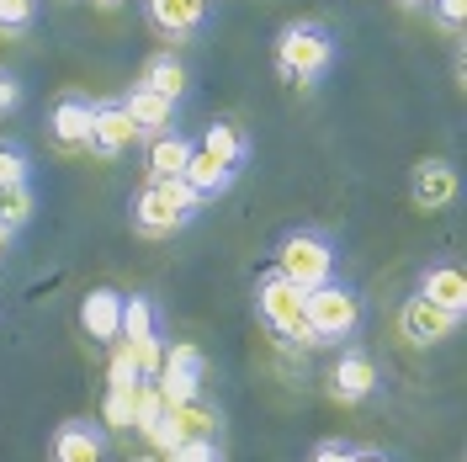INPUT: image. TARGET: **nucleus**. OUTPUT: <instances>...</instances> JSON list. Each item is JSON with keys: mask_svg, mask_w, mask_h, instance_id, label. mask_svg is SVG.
Wrapping results in <instances>:
<instances>
[{"mask_svg": "<svg viewBox=\"0 0 467 462\" xmlns=\"http://www.w3.org/2000/svg\"><path fill=\"white\" fill-rule=\"evenodd\" d=\"M335 58H340V37L319 16H297V22H287V27L271 37V69L292 90L324 86V75L335 69Z\"/></svg>", "mask_w": 467, "mask_h": 462, "instance_id": "nucleus-1", "label": "nucleus"}, {"mask_svg": "<svg viewBox=\"0 0 467 462\" xmlns=\"http://www.w3.org/2000/svg\"><path fill=\"white\" fill-rule=\"evenodd\" d=\"M58 5H80V0H58Z\"/></svg>", "mask_w": 467, "mask_h": 462, "instance_id": "nucleus-33", "label": "nucleus"}, {"mask_svg": "<svg viewBox=\"0 0 467 462\" xmlns=\"http://www.w3.org/2000/svg\"><path fill=\"white\" fill-rule=\"evenodd\" d=\"M350 462H399V457H393V452H382V446H356Z\"/></svg>", "mask_w": 467, "mask_h": 462, "instance_id": "nucleus-28", "label": "nucleus"}, {"mask_svg": "<svg viewBox=\"0 0 467 462\" xmlns=\"http://www.w3.org/2000/svg\"><path fill=\"white\" fill-rule=\"evenodd\" d=\"M144 22L165 43H192L213 22V0H144Z\"/></svg>", "mask_w": 467, "mask_h": 462, "instance_id": "nucleus-10", "label": "nucleus"}, {"mask_svg": "<svg viewBox=\"0 0 467 462\" xmlns=\"http://www.w3.org/2000/svg\"><path fill=\"white\" fill-rule=\"evenodd\" d=\"M350 441H340V436H324V441H314V452H308V462H350Z\"/></svg>", "mask_w": 467, "mask_h": 462, "instance_id": "nucleus-27", "label": "nucleus"}, {"mask_svg": "<svg viewBox=\"0 0 467 462\" xmlns=\"http://www.w3.org/2000/svg\"><path fill=\"white\" fill-rule=\"evenodd\" d=\"M80 330H86V341L96 346H117V330H122V288H90L80 298Z\"/></svg>", "mask_w": 467, "mask_h": 462, "instance_id": "nucleus-16", "label": "nucleus"}, {"mask_svg": "<svg viewBox=\"0 0 467 462\" xmlns=\"http://www.w3.org/2000/svg\"><path fill=\"white\" fill-rule=\"evenodd\" d=\"M117 101H122L128 122L139 128V139H154V133H165V128H181V117H175V107H181V101H165L160 90L139 86V80H133V86L122 90Z\"/></svg>", "mask_w": 467, "mask_h": 462, "instance_id": "nucleus-14", "label": "nucleus"}, {"mask_svg": "<svg viewBox=\"0 0 467 462\" xmlns=\"http://www.w3.org/2000/svg\"><path fill=\"white\" fill-rule=\"evenodd\" d=\"M393 324H399V341H404V346H414V351H431V346L451 341V335L462 330V319L446 314V309H436V303H425L420 292L399 303V319H393Z\"/></svg>", "mask_w": 467, "mask_h": 462, "instance_id": "nucleus-8", "label": "nucleus"}, {"mask_svg": "<svg viewBox=\"0 0 467 462\" xmlns=\"http://www.w3.org/2000/svg\"><path fill=\"white\" fill-rule=\"evenodd\" d=\"M112 446V431L90 415H69L54 436H48V462H101Z\"/></svg>", "mask_w": 467, "mask_h": 462, "instance_id": "nucleus-11", "label": "nucleus"}, {"mask_svg": "<svg viewBox=\"0 0 467 462\" xmlns=\"http://www.w3.org/2000/svg\"><path fill=\"white\" fill-rule=\"evenodd\" d=\"M11 181H32V149L16 133H0V186Z\"/></svg>", "mask_w": 467, "mask_h": 462, "instance_id": "nucleus-23", "label": "nucleus"}, {"mask_svg": "<svg viewBox=\"0 0 467 462\" xmlns=\"http://www.w3.org/2000/svg\"><path fill=\"white\" fill-rule=\"evenodd\" d=\"M303 314H308V335H314V346H346L361 335V292L340 282V277H329L319 288L303 292Z\"/></svg>", "mask_w": 467, "mask_h": 462, "instance_id": "nucleus-4", "label": "nucleus"}, {"mask_svg": "<svg viewBox=\"0 0 467 462\" xmlns=\"http://www.w3.org/2000/svg\"><path fill=\"white\" fill-rule=\"evenodd\" d=\"M128 462H160V457H154V452H139V457H128Z\"/></svg>", "mask_w": 467, "mask_h": 462, "instance_id": "nucleus-32", "label": "nucleus"}, {"mask_svg": "<svg viewBox=\"0 0 467 462\" xmlns=\"http://www.w3.org/2000/svg\"><path fill=\"white\" fill-rule=\"evenodd\" d=\"M276 271L287 277L292 288H319L329 277H340V245L335 234L319 229V224H297L276 239Z\"/></svg>", "mask_w": 467, "mask_h": 462, "instance_id": "nucleus-3", "label": "nucleus"}, {"mask_svg": "<svg viewBox=\"0 0 467 462\" xmlns=\"http://www.w3.org/2000/svg\"><path fill=\"white\" fill-rule=\"evenodd\" d=\"M181 181H186V186H192V192H197L202 203H218L223 192H234V181H239V175H234L229 165H223V160H213L207 149H192V160H186Z\"/></svg>", "mask_w": 467, "mask_h": 462, "instance_id": "nucleus-20", "label": "nucleus"}, {"mask_svg": "<svg viewBox=\"0 0 467 462\" xmlns=\"http://www.w3.org/2000/svg\"><path fill=\"white\" fill-rule=\"evenodd\" d=\"M11 245H16V229H11V224H0V260L11 256Z\"/></svg>", "mask_w": 467, "mask_h": 462, "instance_id": "nucleus-29", "label": "nucleus"}, {"mask_svg": "<svg viewBox=\"0 0 467 462\" xmlns=\"http://www.w3.org/2000/svg\"><path fill=\"white\" fill-rule=\"evenodd\" d=\"M32 213H37V186H32V181L0 186V224H11V229L22 234L32 224Z\"/></svg>", "mask_w": 467, "mask_h": 462, "instance_id": "nucleus-21", "label": "nucleus"}, {"mask_svg": "<svg viewBox=\"0 0 467 462\" xmlns=\"http://www.w3.org/2000/svg\"><path fill=\"white\" fill-rule=\"evenodd\" d=\"M133 144H139V128L128 122L122 101H117V96H96V107H90V139H86V149L96 154V160H122Z\"/></svg>", "mask_w": 467, "mask_h": 462, "instance_id": "nucleus-12", "label": "nucleus"}, {"mask_svg": "<svg viewBox=\"0 0 467 462\" xmlns=\"http://www.w3.org/2000/svg\"><path fill=\"white\" fill-rule=\"evenodd\" d=\"M22 101H27V86H22V75L0 64V122H5V117H16V112H22Z\"/></svg>", "mask_w": 467, "mask_h": 462, "instance_id": "nucleus-25", "label": "nucleus"}, {"mask_svg": "<svg viewBox=\"0 0 467 462\" xmlns=\"http://www.w3.org/2000/svg\"><path fill=\"white\" fill-rule=\"evenodd\" d=\"M431 16H436V27L446 32V37H457L467 22V0H431Z\"/></svg>", "mask_w": 467, "mask_h": 462, "instance_id": "nucleus-26", "label": "nucleus"}, {"mask_svg": "<svg viewBox=\"0 0 467 462\" xmlns=\"http://www.w3.org/2000/svg\"><path fill=\"white\" fill-rule=\"evenodd\" d=\"M202 207H207L202 197L175 175V181H144L128 218H133V234H144V239H171V234L192 229L202 218Z\"/></svg>", "mask_w": 467, "mask_h": 462, "instance_id": "nucleus-2", "label": "nucleus"}, {"mask_svg": "<svg viewBox=\"0 0 467 462\" xmlns=\"http://www.w3.org/2000/svg\"><path fill=\"white\" fill-rule=\"evenodd\" d=\"M197 149H207L213 160H223L234 175H244V165L255 160V144H250V133L234 122V117H218L213 128H202V139H197Z\"/></svg>", "mask_w": 467, "mask_h": 462, "instance_id": "nucleus-18", "label": "nucleus"}, {"mask_svg": "<svg viewBox=\"0 0 467 462\" xmlns=\"http://www.w3.org/2000/svg\"><path fill=\"white\" fill-rule=\"evenodd\" d=\"M154 394L165 404H192L207 394V351L197 341H171L154 373Z\"/></svg>", "mask_w": 467, "mask_h": 462, "instance_id": "nucleus-7", "label": "nucleus"}, {"mask_svg": "<svg viewBox=\"0 0 467 462\" xmlns=\"http://www.w3.org/2000/svg\"><path fill=\"white\" fill-rule=\"evenodd\" d=\"M90 107H96V96H86V90H58L54 107H48V139H54V149H64V154L86 149Z\"/></svg>", "mask_w": 467, "mask_h": 462, "instance_id": "nucleus-13", "label": "nucleus"}, {"mask_svg": "<svg viewBox=\"0 0 467 462\" xmlns=\"http://www.w3.org/2000/svg\"><path fill=\"white\" fill-rule=\"evenodd\" d=\"M101 11H122V5H133V0H96Z\"/></svg>", "mask_w": 467, "mask_h": 462, "instance_id": "nucleus-31", "label": "nucleus"}, {"mask_svg": "<svg viewBox=\"0 0 467 462\" xmlns=\"http://www.w3.org/2000/svg\"><path fill=\"white\" fill-rule=\"evenodd\" d=\"M139 86L160 90L165 101H181L186 90H192V69H186V58L175 54V48H154L144 58V69H139Z\"/></svg>", "mask_w": 467, "mask_h": 462, "instance_id": "nucleus-19", "label": "nucleus"}, {"mask_svg": "<svg viewBox=\"0 0 467 462\" xmlns=\"http://www.w3.org/2000/svg\"><path fill=\"white\" fill-rule=\"evenodd\" d=\"M192 149H197V139H192L186 128H165V133L144 139V171H149V181H175V175L186 171Z\"/></svg>", "mask_w": 467, "mask_h": 462, "instance_id": "nucleus-17", "label": "nucleus"}, {"mask_svg": "<svg viewBox=\"0 0 467 462\" xmlns=\"http://www.w3.org/2000/svg\"><path fill=\"white\" fill-rule=\"evenodd\" d=\"M160 462H223V446L218 436H192V441H175Z\"/></svg>", "mask_w": 467, "mask_h": 462, "instance_id": "nucleus-24", "label": "nucleus"}, {"mask_svg": "<svg viewBox=\"0 0 467 462\" xmlns=\"http://www.w3.org/2000/svg\"><path fill=\"white\" fill-rule=\"evenodd\" d=\"M399 11H431V0H393Z\"/></svg>", "mask_w": 467, "mask_h": 462, "instance_id": "nucleus-30", "label": "nucleus"}, {"mask_svg": "<svg viewBox=\"0 0 467 462\" xmlns=\"http://www.w3.org/2000/svg\"><path fill=\"white\" fill-rule=\"evenodd\" d=\"M255 314H261V324L282 346H314L308 314H303V288H292L276 266L255 277Z\"/></svg>", "mask_w": 467, "mask_h": 462, "instance_id": "nucleus-5", "label": "nucleus"}, {"mask_svg": "<svg viewBox=\"0 0 467 462\" xmlns=\"http://www.w3.org/2000/svg\"><path fill=\"white\" fill-rule=\"evenodd\" d=\"M420 298L425 303H436V309H446V314L467 319V277L457 260H431V266H420Z\"/></svg>", "mask_w": 467, "mask_h": 462, "instance_id": "nucleus-15", "label": "nucleus"}, {"mask_svg": "<svg viewBox=\"0 0 467 462\" xmlns=\"http://www.w3.org/2000/svg\"><path fill=\"white\" fill-rule=\"evenodd\" d=\"M378 388H382V367H378L372 351L361 346V341L335 346V362H329V373H324V394H329V404L361 409Z\"/></svg>", "mask_w": 467, "mask_h": 462, "instance_id": "nucleus-6", "label": "nucleus"}, {"mask_svg": "<svg viewBox=\"0 0 467 462\" xmlns=\"http://www.w3.org/2000/svg\"><path fill=\"white\" fill-rule=\"evenodd\" d=\"M37 16H43V0H0V37L5 43H22L37 32Z\"/></svg>", "mask_w": 467, "mask_h": 462, "instance_id": "nucleus-22", "label": "nucleus"}, {"mask_svg": "<svg viewBox=\"0 0 467 462\" xmlns=\"http://www.w3.org/2000/svg\"><path fill=\"white\" fill-rule=\"evenodd\" d=\"M457 192H462V175L457 165L446 160V154H425L414 171H409V203L420 207V213H441V207L457 203Z\"/></svg>", "mask_w": 467, "mask_h": 462, "instance_id": "nucleus-9", "label": "nucleus"}]
</instances>
